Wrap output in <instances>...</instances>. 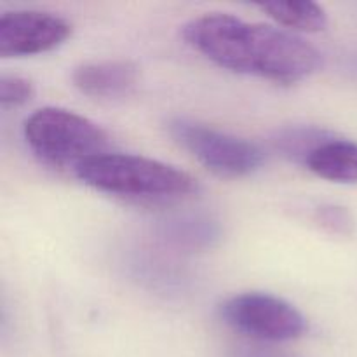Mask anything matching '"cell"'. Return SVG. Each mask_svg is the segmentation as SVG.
I'll use <instances>...</instances> for the list:
<instances>
[{
  "label": "cell",
  "instance_id": "1",
  "mask_svg": "<svg viewBox=\"0 0 357 357\" xmlns=\"http://www.w3.org/2000/svg\"><path fill=\"white\" fill-rule=\"evenodd\" d=\"M185 42L204 58L236 73L295 84L321 66V54L305 38L232 14H202L181 30Z\"/></svg>",
  "mask_w": 357,
  "mask_h": 357
},
{
  "label": "cell",
  "instance_id": "2",
  "mask_svg": "<svg viewBox=\"0 0 357 357\" xmlns=\"http://www.w3.org/2000/svg\"><path fill=\"white\" fill-rule=\"evenodd\" d=\"M73 171L87 187L135 201H176L197 190L195 180L185 171L132 153H100Z\"/></svg>",
  "mask_w": 357,
  "mask_h": 357
},
{
  "label": "cell",
  "instance_id": "3",
  "mask_svg": "<svg viewBox=\"0 0 357 357\" xmlns=\"http://www.w3.org/2000/svg\"><path fill=\"white\" fill-rule=\"evenodd\" d=\"M31 152L52 166H73L107 152L108 136L84 115L58 107L35 110L23 124Z\"/></svg>",
  "mask_w": 357,
  "mask_h": 357
},
{
  "label": "cell",
  "instance_id": "4",
  "mask_svg": "<svg viewBox=\"0 0 357 357\" xmlns=\"http://www.w3.org/2000/svg\"><path fill=\"white\" fill-rule=\"evenodd\" d=\"M167 129L178 145L183 146L195 160L216 176H250L260 169L264 162V152L253 142L218 131L192 119H173L167 124Z\"/></svg>",
  "mask_w": 357,
  "mask_h": 357
},
{
  "label": "cell",
  "instance_id": "5",
  "mask_svg": "<svg viewBox=\"0 0 357 357\" xmlns=\"http://www.w3.org/2000/svg\"><path fill=\"white\" fill-rule=\"evenodd\" d=\"M227 326L260 342H289L302 337L307 321L295 305L271 293H241L220 307Z\"/></svg>",
  "mask_w": 357,
  "mask_h": 357
},
{
  "label": "cell",
  "instance_id": "6",
  "mask_svg": "<svg viewBox=\"0 0 357 357\" xmlns=\"http://www.w3.org/2000/svg\"><path fill=\"white\" fill-rule=\"evenodd\" d=\"M72 35V24L61 16L33 9L7 10L0 17V56L20 58L49 52Z\"/></svg>",
  "mask_w": 357,
  "mask_h": 357
},
{
  "label": "cell",
  "instance_id": "7",
  "mask_svg": "<svg viewBox=\"0 0 357 357\" xmlns=\"http://www.w3.org/2000/svg\"><path fill=\"white\" fill-rule=\"evenodd\" d=\"M73 86L82 94L96 100H119L136 89L139 70L132 61L112 59V61L84 63L73 70Z\"/></svg>",
  "mask_w": 357,
  "mask_h": 357
},
{
  "label": "cell",
  "instance_id": "8",
  "mask_svg": "<svg viewBox=\"0 0 357 357\" xmlns=\"http://www.w3.org/2000/svg\"><path fill=\"white\" fill-rule=\"evenodd\" d=\"M307 169L335 183H357V143L328 136L303 160Z\"/></svg>",
  "mask_w": 357,
  "mask_h": 357
},
{
  "label": "cell",
  "instance_id": "9",
  "mask_svg": "<svg viewBox=\"0 0 357 357\" xmlns=\"http://www.w3.org/2000/svg\"><path fill=\"white\" fill-rule=\"evenodd\" d=\"M160 234L167 243L183 250H206L220 239V225L209 216L181 215L162 223Z\"/></svg>",
  "mask_w": 357,
  "mask_h": 357
},
{
  "label": "cell",
  "instance_id": "10",
  "mask_svg": "<svg viewBox=\"0 0 357 357\" xmlns=\"http://www.w3.org/2000/svg\"><path fill=\"white\" fill-rule=\"evenodd\" d=\"M258 7L288 30L316 33L328 26L326 10L316 2H265Z\"/></svg>",
  "mask_w": 357,
  "mask_h": 357
},
{
  "label": "cell",
  "instance_id": "11",
  "mask_svg": "<svg viewBox=\"0 0 357 357\" xmlns=\"http://www.w3.org/2000/svg\"><path fill=\"white\" fill-rule=\"evenodd\" d=\"M328 138V135L319 129H309V128H298V129H286L275 139V146L284 155L291 157L296 160H305L310 150L316 149L321 142Z\"/></svg>",
  "mask_w": 357,
  "mask_h": 357
},
{
  "label": "cell",
  "instance_id": "12",
  "mask_svg": "<svg viewBox=\"0 0 357 357\" xmlns=\"http://www.w3.org/2000/svg\"><path fill=\"white\" fill-rule=\"evenodd\" d=\"M35 96V86L20 75L0 77V103L3 108H16L26 105Z\"/></svg>",
  "mask_w": 357,
  "mask_h": 357
},
{
  "label": "cell",
  "instance_id": "13",
  "mask_svg": "<svg viewBox=\"0 0 357 357\" xmlns=\"http://www.w3.org/2000/svg\"><path fill=\"white\" fill-rule=\"evenodd\" d=\"M316 220L323 229L331 234H337V236H349L354 229L352 215L340 206H321L316 213Z\"/></svg>",
  "mask_w": 357,
  "mask_h": 357
}]
</instances>
